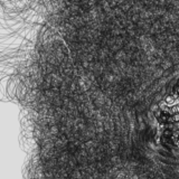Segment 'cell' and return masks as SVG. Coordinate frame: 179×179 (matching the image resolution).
Returning <instances> with one entry per match:
<instances>
[{
	"label": "cell",
	"instance_id": "cell-1",
	"mask_svg": "<svg viewBox=\"0 0 179 179\" xmlns=\"http://www.w3.org/2000/svg\"><path fill=\"white\" fill-rule=\"evenodd\" d=\"M157 119L160 123H170L171 121H174L172 118L169 114H167L166 112H159L157 114Z\"/></svg>",
	"mask_w": 179,
	"mask_h": 179
}]
</instances>
